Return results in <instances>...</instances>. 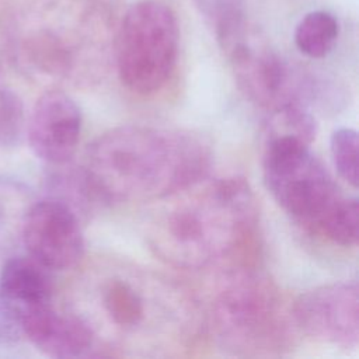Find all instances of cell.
Masks as SVG:
<instances>
[{"label":"cell","mask_w":359,"mask_h":359,"mask_svg":"<svg viewBox=\"0 0 359 359\" xmlns=\"http://www.w3.org/2000/svg\"><path fill=\"white\" fill-rule=\"evenodd\" d=\"M210 164L208 144L189 132L125 125L94 139L80 168L105 202L164 199L198 181Z\"/></svg>","instance_id":"6da1fadb"},{"label":"cell","mask_w":359,"mask_h":359,"mask_svg":"<svg viewBox=\"0 0 359 359\" xmlns=\"http://www.w3.org/2000/svg\"><path fill=\"white\" fill-rule=\"evenodd\" d=\"M199 182V181H198ZM178 191L151 234L157 251L182 265H203L240 245L255 223V199L240 177Z\"/></svg>","instance_id":"7a4b0ae2"},{"label":"cell","mask_w":359,"mask_h":359,"mask_svg":"<svg viewBox=\"0 0 359 359\" xmlns=\"http://www.w3.org/2000/svg\"><path fill=\"white\" fill-rule=\"evenodd\" d=\"M174 11L158 0H140L123 15L116 36V69L122 84L147 95L170 79L178 55Z\"/></svg>","instance_id":"3957f363"},{"label":"cell","mask_w":359,"mask_h":359,"mask_svg":"<svg viewBox=\"0 0 359 359\" xmlns=\"http://www.w3.org/2000/svg\"><path fill=\"white\" fill-rule=\"evenodd\" d=\"M262 177L278 205L316 230L344 196L310 144L293 136H266Z\"/></svg>","instance_id":"277c9868"},{"label":"cell","mask_w":359,"mask_h":359,"mask_svg":"<svg viewBox=\"0 0 359 359\" xmlns=\"http://www.w3.org/2000/svg\"><path fill=\"white\" fill-rule=\"evenodd\" d=\"M21 243L28 255L49 271L73 268L84 252L77 213L50 196L31 203L22 223Z\"/></svg>","instance_id":"5b68a950"},{"label":"cell","mask_w":359,"mask_h":359,"mask_svg":"<svg viewBox=\"0 0 359 359\" xmlns=\"http://www.w3.org/2000/svg\"><path fill=\"white\" fill-rule=\"evenodd\" d=\"M294 324L320 342L355 348L359 342V289L355 282L314 287L292 306Z\"/></svg>","instance_id":"8992f818"},{"label":"cell","mask_w":359,"mask_h":359,"mask_svg":"<svg viewBox=\"0 0 359 359\" xmlns=\"http://www.w3.org/2000/svg\"><path fill=\"white\" fill-rule=\"evenodd\" d=\"M271 290L255 285L234 287L217 303V325L231 346L240 349L276 348L283 323Z\"/></svg>","instance_id":"52a82bcc"},{"label":"cell","mask_w":359,"mask_h":359,"mask_svg":"<svg viewBox=\"0 0 359 359\" xmlns=\"http://www.w3.org/2000/svg\"><path fill=\"white\" fill-rule=\"evenodd\" d=\"M222 49L238 86L252 101L272 108L299 102L294 98L296 76L290 66L271 48L255 42L248 29Z\"/></svg>","instance_id":"ba28073f"},{"label":"cell","mask_w":359,"mask_h":359,"mask_svg":"<svg viewBox=\"0 0 359 359\" xmlns=\"http://www.w3.org/2000/svg\"><path fill=\"white\" fill-rule=\"evenodd\" d=\"M81 133V112L62 90H48L35 102L25 135L34 154L49 165L66 164L76 153Z\"/></svg>","instance_id":"9c48e42d"},{"label":"cell","mask_w":359,"mask_h":359,"mask_svg":"<svg viewBox=\"0 0 359 359\" xmlns=\"http://www.w3.org/2000/svg\"><path fill=\"white\" fill-rule=\"evenodd\" d=\"M17 331L50 358L87 356L94 345L93 330L86 321L56 311L50 303L27 310L20 317Z\"/></svg>","instance_id":"30bf717a"},{"label":"cell","mask_w":359,"mask_h":359,"mask_svg":"<svg viewBox=\"0 0 359 359\" xmlns=\"http://www.w3.org/2000/svg\"><path fill=\"white\" fill-rule=\"evenodd\" d=\"M49 269L34 258L10 257L0 271V318L17 330L20 317L29 309L50 303Z\"/></svg>","instance_id":"8fae6325"},{"label":"cell","mask_w":359,"mask_h":359,"mask_svg":"<svg viewBox=\"0 0 359 359\" xmlns=\"http://www.w3.org/2000/svg\"><path fill=\"white\" fill-rule=\"evenodd\" d=\"M24 60L49 76H63L73 66V49L67 39L50 28H35L20 42Z\"/></svg>","instance_id":"7c38bea8"},{"label":"cell","mask_w":359,"mask_h":359,"mask_svg":"<svg viewBox=\"0 0 359 359\" xmlns=\"http://www.w3.org/2000/svg\"><path fill=\"white\" fill-rule=\"evenodd\" d=\"M31 203L22 184L0 177V258H6L21 243L22 223Z\"/></svg>","instance_id":"4fadbf2b"},{"label":"cell","mask_w":359,"mask_h":359,"mask_svg":"<svg viewBox=\"0 0 359 359\" xmlns=\"http://www.w3.org/2000/svg\"><path fill=\"white\" fill-rule=\"evenodd\" d=\"M338 36V20L324 10L307 13L294 29V43L297 49L313 59L327 56L334 49Z\"/></svg>","instance_id":"5bb4252c"},{"label":"cell","mask_w":359,"mask_h":359,"mask_svg":"<svg viewBox=\"0 0 359 359\" xmlns=\"http://www.w3.org/2000/svg\"><path fill=\"white\" fill-rule=\"evenodd\" d=\"M101 300L104 310L114 324L130 328L142 323L144 316L143 299L126 280H108L102 286Z\"/></svg>","instance_id":"9a60e30c"},{"label":"cell","mask_w":359,"mask_h":359,"mask_svg":"<svg viewBox=\"0 0 359 359\" xmlns=\"http://www.w3.org/2000/svg\"><path fill=\"white\" fill-rule=\"evenodd\" d=\"M195 3L215 29L220 48L247 31L244 0H195Z\"/></svg>","instance_id":"2e32d148"},{"label":"cell","mask_w":359,"mask_h":359,"mask_svg":"<svg viewBox=\"0 0 359 359\" xmlns=\"http://www.w3.org/2000/svg\"><path fill=\"white\" fill-rule=\"evenodd\" d=\"M324 237L342 247H353L359 236V203L356 196H342L324 219L318 230Z\"/></svg>","instance_id":"e0dca14e"},{"label":"cell","mask_w":359,"mask_h":359,"mask_svg":"<svg viewBox=\"0 0 359 359\" xmlns=\"http://www.w3.org/2000/svg\"><path fill=\"white\" fill-rule=\"evenodd\" d=\"M332 164L339 177L351 187L359 184V140L358 132L351 128L335 129L330 137Z\"/></svg>","instance_id":"ac0fdd59"},{"label":"cell","mask_w":359,"mask_h":359,"mask_svg":"<svg viewBox=\"0 0 359 359\" xmlns=\"http://www.w3.org/2000/svg\"><path fill=\"white\" fill-rule=\"evenodd\" d=\"M25 130L27 116L21 97L11 88L0 87V147L18 146Z\"/></svg>","instance_id":"d6986e66"},{"label":"cell","mask_w":359,"mask_h":359,"mask_svg":"<svg viewBox=\"0 0 359 359\" xmlns=\"http://www.w3.org/2000/svg\"><path fill=\"white\" fill-rule=\"evenodd\" d=\"M7 3H8V0H0V13L4 10V7L7 6Z\"/></svg>","instance_id":"ffe728a7"}]
</instances>
